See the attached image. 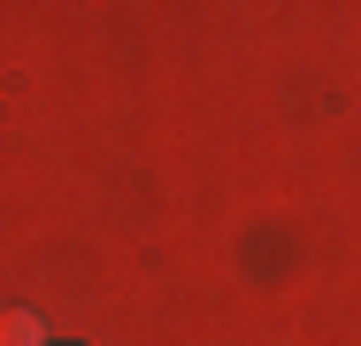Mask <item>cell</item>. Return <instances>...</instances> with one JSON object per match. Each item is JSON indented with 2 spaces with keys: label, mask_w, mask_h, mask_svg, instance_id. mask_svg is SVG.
<instances>
[{
  "label": "cell",
  "mask_w": 361,
  "mask_h": 346,
  "mask_svg": "<svg viewBox=\"0 0 361 346\" xmlns=\"http://www.w3.org/2000/svg\"><path fill=\"white\" fill-rule=\"evenodd\" d=\"M0 346H47V339H39V316L8 308V316H0Z\"/></svg>",
  "instance_id": "6da1fadb"
}]
</instances>
